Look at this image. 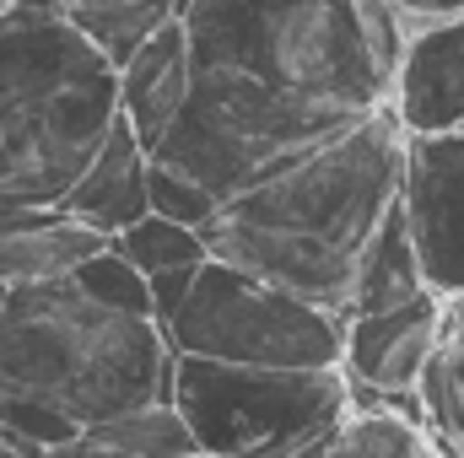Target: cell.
Instances as JSON below:
<instances>
[{
	"mask_svg": "<svg viewBox=\"0 0 464 458\" xmlns=\"http://www.w3.org/2000/svg\"><path fill=\"white\" fill-rule=\"evenodd\" d=\"M400 162L405 124L383 103L222 200L200 227V243L211 259L341 319L356 253L400 195Z\"/></svg>",
	"mask_w": 464,
	"mask_h": 458,
	"instance_id": "cell-1",
	"label": "cell"
},
{
	"mask_svg": "<svg viewBox=\"0 0 464 458\" xmlns=\"http://www.w3.org/2000/svg\"><path fill=\"white\" fill-rule=\"evenodd\" d=\"M195 65H222L324 124L389 103L405 22L389 0H179Z\"/></svg>",
	"mask_w": 464,
	"mask_h": 458,
	"instance_id": "cell-2",
	"label": "cell"
},
{
	"mask_svg": "<svg viewBox=\"0 0 464 458\" xmlns=\"http://www.w3.org/2000/svg\"><path fill=\"white\" fill-rule=\"evenodd\" d=\"M119 119L114 65L60 0L0 11V211H60Z\"/></svg>",
	"mask_w": 464,
	"mask_h": 458,
	"instance_id": "cell-3",
	"label": "cell"
},
{
	"mask_svg": "<svg viewBox=\"0 0 464 458\" xmlns=\"http://www.w3.org/2000/svg\"><path fill=\"white\" fill-rule=\"evenodd\" d=\"M173 345L151 319L119 313L71 286V275L5 286L0 388L49 399L76 426L168 399Z\"/></svg>",
	"mask_w": 464,
	"mask_h": 458,
	"instance_id": "cell-4",
	"label": "cell"
},
{
	"mask_svg": "<svg viewBox=\"0 0 464 458\" xmlns=\"http://www.w3.org/2000/svg\"><path fill=\"white\" fill-rule=\"evenodd\" d=\"M168 405L195 448L217 458L297 453L351 410L341 367H237L206 356H173Z\"/></svg>",
	"mask_w": 464,
	"mask_h": 458,
	"instance_id": "cell-5",
	"label": "cell"
},
{
	"mask_svg": "<svg viewBox=\"0 0 464 458\" xmlns=\"http://www.w3.org/2000/svg\"><path fill=\"white\" fill-rule=\"evenodd\" d=\"M330 135H341V124L303 114L297 103L265 92L259 81H248L237 71L195 65L179 114L146 157L162 167H179L222 205L237 189L270 178L276 167H286L292 157H303L308 146H319Z\"/></svg>",
	"mask_w": 464,
	"mask_h": 458,
	"instance_id": "cell-6",
	"label": "cell"
},
{
	"mask_svg": "<svg viewBox=\"0 0 464 458\" xmlns=\"http://www.w3.org/2000/svg\"><path fill=\"white\" fill-rule=\"evenodd\" d=\"M173 356L237 367H341V319L237 270L206 259L162 324Z\"/></svg>",
	"mask_w": 464,
	"mask_h": 458,
	"instance_id": "cell-7",
	"label": "cell"
},
{
	"mask_svg": "<svg viewBox=\"0 0 464 458\" xmlns=\"http://www.w3.org/2000/svg\"><path fill=\"white\" fill-rule=\"evenodd\" d=\"M394 205L421 264V286L443 302H464V129L405 135Z\"/></svg>",
	"mask_w": 464,
	"mask_h": 458,
	"instance_id": "cell-8",
	"label": "cell"
},
{
	"mask_svg": "<svg viewBox=\"0 0 464 458\" xmlns=\"http://www.w3.org/2000/svg\"><path fill=\"white\" fill-rule=\"evenodd\" d=\"M443 335H449V302L432 291L378 308V313H351L341 319V372L372 394L416 388L421 367L438 356Z\"/></svg>",
	"mask_w": 464,
	"mask_h": 458,
	"instance_id": "cell-9",
	"label": "cell"
},
{
	"mask_svg": "<svg viewBox=\"0 0 464 458\" xmlns=\"http://www.w3.org/2000/svg\"><path fill=\"white\" fill-rule=\"evenodd\" d=\"M389 109L405 124V135L464 129V16L405 27Z\"/></svg>",
	"mask_w": 464,
	"mask_h": 458,
	"instance_id": "cell-10",
	"label": "cell"
},
{
	"mask_svg": "<svg viewBox=\"0 0 464 458\" xmlns=\"http://www.w3.org/2000/svg\"><path fill=\"white\" fill-rule=\"evenodd\" d=\"M189 76H195V60H189V38H184V22H162L130 60L114 65V98H119V124L135 135L140 151L157 146V135L173 124L184 92H189Z\"/></svg>",
	"mask_w": 464,
	"mask_h": 458,
	"instance_id": "cell-11",
	"label": "cell"
},
{
	"mask_svg": "<svg viewBox=\"0 0 464 458\" xmlns=\"http://www.w3.org/2000/svg\"><path fill=\"white\" fill-rule=\"evenodd\" d=\"M60 211L92 227L98 237H114L135 216H146V151L135 146V135L119 119L109 140L92 151V162L82 167V178L71 184V195L60 200Z\"/></svg>",
	"mask_w": 464,
	"mask_h": 458,
	"instance_id": "cell-12",
	"label": "cell"
},
{
	"mask_svg": "<svg viewBox=\"0 0 464 458\" xmlns=\"http://www.w3.org/2000/svg\"><path fill=\"white\" fill-rule=\"evenodd\" d=\"M103 243L109 237H98L65 211H0V286L71 275V264Z\"/></svg>",
	"mask_w": 464,
	"mask_h": 458,
	"instance_id": "cell-13",
	"label": "cell"
},
{
	"mask_svg": "<svg viewBox=\"0 0 464 458\" xmlns=\"http://www.w3.org/2000/svg\"><path fill=\"white\" fill-rule=\"evenodd\" d=\"M421 264L411 253V237L400 222V205L383 211V222L372 227V237L362 243L356 253V270H351V291H346V313H378V308H394V302H411L421 297Z\"/></svg>",
	"mask_w": 464,
	"mask_h": 458,
	"instance_id": "cell-14",
	"label": "cell"
},
{
	"mask_svg": "<svg viewBox=\"0 0 464 458\" xmlns=\"http://www.w3.org/2000/svg\"><path fill=\"white\" fill-rule=\"evenodd\" d=\"M60 16L109 60H130L162 22L179 16V0H60Z\"/></svg>",
	"mask_w": 464,
	"mask_h": 458,
	"instance_id": "cell-15",
	"label": "cell"
},
{
	"mask_svg": "<svg viewBox=\"0 0 464 458\" xmlns=\"http://www.w3.org/2000/svg\"><path fill=\"white\" fill-rule=\"evenodd\" d=\"M416 394L427 405V426L449 437L443 448L464 453V302H449V335L438 356L421 367Z\"/></svg>",
	"mask_w": 464,
	"mask_h": 458,
	"instance_id": "cell-16",
	"label": "cell"
},
{
	"mask_svg": "<svg viewBox=\"0 0 464 458\" xmlns=\"http://www.w3.org/2000/svg\"><path fill=\"white\" fill-rule=\"evenodd\" d=\"M98 448H114L124 458H179L195 448L184 415L168 405V399H151V405H135V410H119L109 421H92L82 426Z\"/></svg>",
	"mask_w": 464,
	"mask_h": 458,
	"instance_id": "cell-17",
	"label": "cell"
},
{
	"mask_svg": "<svg viewBox=\"0 0 464 458\" xmlns=\"http://www.w3.org/2000/svg\"><path fill=\"white\" fill-rule=\"evenodd\" d=\"M319 458H443L427 426H411L389 410H346Z\"/></svg>",
	"mask_w": 464,
	"mask_h": 458,
	"instance_id": "cell-18",
	"label": "cell"
},
{
	"mask_svg": "<svg viewBox=\"0 0 464 458\" xmlns=\"http://www.w3.org/2000/svg\"><path fill=\"white\" fill-rule=\"evenodd\" d=\"M109 248L124 253L140 275H157V270H179V264H200V259H211L195 227H179V222L151 216V211L135 216L130 227H119L114 237H109Z\"/></svg>",
	"mask_w": 464,
	"mask_h": 458,
	"instance_id": "cell-19",
	"label": "cell"
},
{
	"mask_svg": "<svg viewBox=\"0 0 464 458\" xmlns=\"http://www.w3.org/2000/svg\"><path fill=\"white\" fill-rule=\"evenodd\" d=\"M71 286L76 291H87L92 302H103V308H119V313H135V319H151V291H146V275L114 253L109 243L103 248H92L87 259H76L71 264ZM157 324V319H151Z\"/></svg>",
	"mask_w": 464,
	"mask_h": 458,
	"instance_id": "cell-20",
	"label": "cell"
},
{
	"mask_svg": "<svg viewBox=\"0 0 464 458\" xmlns=\"http://www.w3.org/2000/svg\"><path fill=\"white\" fill-rule=\"evenodd\" d=\"M0 437H5L22 458H44L49 448H60V443H76L82 426H76L65 410H54L49 399L0 388Z\"/></svg>",
	"mask_w": 464,
	"mask_h": 458,
	"instance_id": "cell-21",
	"label": "cell"
},
{
	"mask_svg": "<svg viewBox=\"0 0 464 458\" xmlns=\"http://www.w3.org/2000/svg\"><path fill=\"white\" fill-rule=\"evenodd\" d=\"M146 211L200 232L217 216V195H206V189H200L195 178H184L179 167H162V162L146 157Z\"/></svg>",
	"mask_w": 464,
	"mask_h": 458,
	"instance_id": "cell-22",
	"label": "cell"
},
{
	"mask_svg": "<svg viewBox=\"0 0 464 458\" xmlns=\"http://www.w3.org/2000/svg\"><path fill=\"white\" fill-rule=\"evenodd\" d=\"M206 264V259H200ZM200 264H179V270H157V275H146V291H151V319H157V329L173 319V308L184 302V291H189V281H195V270Z\"/></svg>",
	"mask_w": 464,
	"mask_h": 458,
	"instance_id": "cell-23",
	"label": "cell"
},
{
	"mask_svg": "<svg viewBox=\"0 0 464 458\" xmlns=\"http://www.w3.org/2000/svg\"><path fill=\"white\" fill-rule=\"evenodd\" d=\"M389 11L405 22V27H421V22H443V16H464V0H389Z\"/></svg>",
	"mask_w": 464,
	"mask_h": 458,
	"instance_id": "cell-24",
	"label": "cell"
},
{
	"mask_svg": "<svg viewBox=\"0 0 464 458\" xmlns=\"http://www.w3.org/2000/svg\"><path fill=\"white\" fill-rule=\"evenodd\" d=\"M44 458H124V453H114V448H98V443L82 432L76 443H60V448H49Z\"/></svg>",
	"mask_w": 464,
	"mask_h": 458,
	"instance_id": "cell-25",
	"label": "cell"
},
{
	"mask_svg": "<svg viewBox=\"0 0 464 458\" xmlns=\"http://www.w3.org/2000/svg\"><path fill=\"white\" fill-rule=\"evenodd\" d=\"M0 458H22V453H16V448H11V443H5V437H0Z\"/></svg>",
	"mask_w": 464,
	"mask_h": 458,
	"instance_id": "cell-26",
	"label": "cell"
},
{
	"mask_svg": "<svg viewBox=\"0 0 464 458\" xmlns=\"http://www.w3.org/2000/svg\"><path fill=\"white\" fill-rule=\"evenodd\" d=\"M179 458H217V453H200V448H189V453H179Z\"/></svg>",
	"mask_w": 464,
	"mask_h": 458,
	"instance_id": "cell-27",
	"label": "cell"
},
{
	"mask_svg": "<svg viewBox=\"0 0 464 458\" xmlns=\"http://www.w3.org/2000/svg\"><path fill=\"white\" fill-rule=\"evenodd\" d=\"M5 5H11V0H0V11H5Z\"/></svg>",
	"mask_w": 464,
	"mask_h": 458,
	"instance_id": "cell-28",
	"label": "cell"
}]
</instances>
